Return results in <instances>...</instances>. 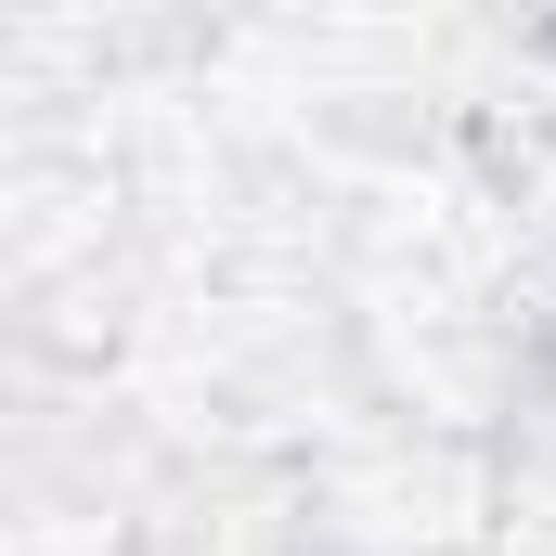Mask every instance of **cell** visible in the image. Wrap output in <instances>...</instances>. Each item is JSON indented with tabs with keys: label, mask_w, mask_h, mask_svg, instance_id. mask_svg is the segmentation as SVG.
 I'll return each instance as SVG.
<instances>
[]
</instances>
